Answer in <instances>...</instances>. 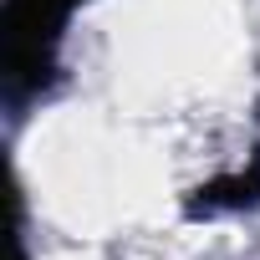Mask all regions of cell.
Wrapping results in <instances>:
<instances>
[{"label":"cell","mask_w":260,"mask_h":260,"mask_svg":"<svg viewBox=\"0 0 260 260\" xmlns=\"http://www.w3.org/2000/svg\"><path fill=\"white\" fill-rule=\"evenodd\" d=\"M77 0H11L6 11V41H11V77H41L67 16Z\"/></svg>","instance_id":"cell-1"}]
</instances>
